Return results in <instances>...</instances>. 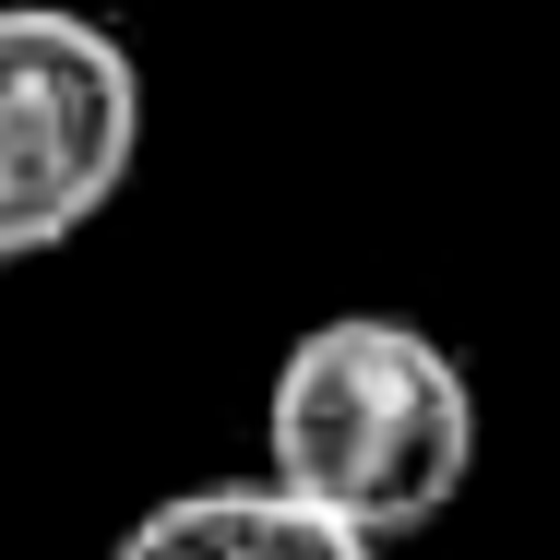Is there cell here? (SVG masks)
I'll list each match as a JSON object with an SVG mask.
<instances>
[{"mask_svg":"<svg viewBox=\"0 0 560 560\" xmlns=\"http://www.w3.org/2000/svg\"><path fill=\"white\" fill-rule=\"evenodd\" d=\"M108 560H382L370 537H346L335 513L287 501L275 477H203V489H167L119 525Z\"/></svg>","mask_w":560,"mask_h":560,"instance_id":"obj_3","label":"cell"},{"mask_svg":"<svg viewBox=\"0 0 560 560\" xmlns=\"http://www.w3.org/2000/svg\"><path fill=\"white\" fill-rule=\"evenodd\" d=\"M143 155V72L96 12L0 0V275L72 250Z\"/></svg>","mask_w":560,"mask_h":560,"instance_id":"obj_2","label":"cell"},{"mask_svg":"<svg viewBox=\"0 0 560 560\" xmlns=\"http://www.w3.org/2000/svg\"><path fill=\"white\" fill-rule=\"evenodd\" d=\"M262 477L370 549L442 525L477 477V394L453 346L406 311L311 323L262 382Z\"/></svg>","mask_w":560,"mask_h":560,"instance_id":"obj_1","label":"cell"}]
</instances>
